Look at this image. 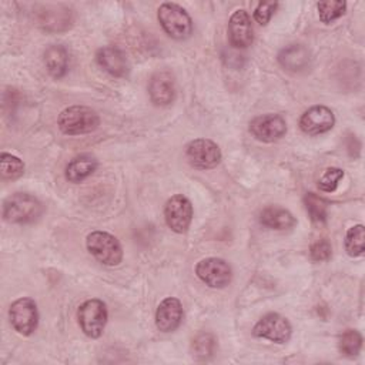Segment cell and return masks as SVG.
<instances>
[{
	"instance_id": "1",
	"label": "cell",
	"mask_w": 365,
	"mask_h": 365,
	"mask_svg": "<svg viewBox=\"0 0 365 365\" xmlns=\"http://www.w3.org/2000/svg\"><path fill=\"white\" fill-rule=\"evenodd\" d=\"M57 125L66 135H81L97 130L100 125V117L91 107L70 106L58 114Z\"/></svg>"
},
{
	"instance_id": "2",
	"label": "cell",
	"mask_w": 365,
	"mask_h": 365,
	"mask_svg": "<svg viewBox=\"0 0 365 365\" xmlns=\"http://www.w3.org/2000/svg\"><path fill=\"white\" fill-rule=\"evenodd\" d=\"M43 214V204L31 194L14 192L3 201V218L10 224L33 222Z\"/></svg>"
},
{
	"instance_id": "3",
	"label": "cell",
	"mask_w": 365,
	"mask_h": 365,
	"mask_svg": "<svg viewBox=\"0 0 365 365\" xmlns=\"http://www.w3.org/2000/svg\"><path fill=\"white\" fill-rule=\"evenodd\" d=\"M163 30L175 40H185L192 34V20L190 14L175 3H163L157 10Z\"/></svg>"
},
{
	"instance_id": "4",
	"label": "cell",
	"mask_w": 365,
	"mask_h": 365,
	"mask_svg": "<svg viewBox=\"0 0 365 365\" xmlns=\"http://www.w3.org/2000/svg\"><path fill=\"white\" fill-rule=\"evenodd\" d=\"M86 245L88 252L101 264L114 267L123 259V248L120 241L106 231H91L87 235Z\"/></svg>"
},
{
	"instance_id": "5",
	"label": "cell",
	"mask_w": 365,
	"mask_h": 365,
	"mask_svg": "<svg viewBox=\"0 0 365 365\" xmlns=\"http://www.w3.org/2000/svg\"><path fill=\"white\" fill-rule=\"evenodd\" d=\"M77 318L81 331L88 338H100L108 318L107 307L101 299H87L78 307Z\"/></svg>"
},
{
	"instance_id": "6",
	"label": "cell",
	"mask_w": 365,
	"mask_h": 365,
	"mask_svg": "<svg viewBox=\"0 0 365 365\" xmlns=\"http://www.w3.org/2000/svg\"><path fill=\"white\" fill-rule=\"evenodd\" d=\"M185 157L191 167L198 170H210L220 164L221 150L212 140L195 138L187 144Z\"/></svg>"
},
{
	"instance_id": "7",
	"label": "cell",
	"mask_w": 365,
	"mask_h": 365,
	"mask_svg": "<svg viewBox=\"0 0 365 365\" xmlns=\"http://www.w3.org/2000/svg\"><path fill=\"white\" fill-rule=\"evenodd\" d=\"M10 324L20 335H31L38 325V312L34 299L19 298L9 308Z\"/></svg>"
},
{
	"instance_id": "8",
	"label": "cell",
	"mask_w": 365,
	"mask_h": 365,
	"mask_svg": "<svg viewBox=\"0 0 365 365\" xmlns=\"http://www.w3.org/2000/svg\"><path fill=\"white\" fill-rule=\"evenodd\" d=\"M291 334H292V327L289 321L277 312L265 314L252 328L254 336L268 339L277 344L288 342L291 338Z\"/></svg>"
},
{
	"instance_id": "9",
	"label": "cell",
	"mask_w": 365,
	"mask_h": 365,
	"mask_svg": "<svg viewBox=\"0 0 365 365\" xmlns=\"http://www.w3.org/2000/svg\"><path fill=\"white\" fill-rule=\"evenodd\" d=\"M197 277L211 288H225L232 278V271L230 264L217 257H210L201 259L195 265Z\"/></svg>"
},
{
	"instance_id": "10",
	"label": "cell",
	"mask_w": 365,
	"mask_h": 365,
	"mask_svg": "<svg viewBox=\"0 0 365 365\" xmlns=\"http://www.w3.org/2000/svg\"><path fill=\"white\" fill-rule=\"evenodd\" d=\"M192 205L191 201L181 195H173L171 198L167 200L165 207H164V217L168 228L177 234H184L192 221Z\"/></svg>"
},
{
	"instance_id": "11",
	"label": "cell",
	"mask_w": 365,
	"mask_h": 365,
	"mask_svg": "<svg viewBox=\"0 0 365 365\" xmlns=\"http://www.w3.org/2000/svg\"><path fill=\"white\" fill-rule=\"evenodd\" d=\"M250 133L262 143H274L287 133V123L281 114L258 115L250 123Z\"/></svg>"
},
{
	"instance_id": "12",
	"label": "cell",
	"mask_w": 365,
	"mask_h": 365,
	"mask_svg": "<svg viewBox=\"0 0 365 365\" xmlns=\"http://www.w3.org/2000/svg\"><path fill=\"white\" fill-rule=\"evenodd\" d=\"M228 38L232 47L247 48L254 41V29L248 11L244 9L235 10L228 21Z\"/></svg>"
},
{
	"instance_id": "13",
	"label": "cell",
	"mask_w": 365,
	"mask_h": 365,
	"mask_svg": "<svg viewBox=\"0 0 365 365\" xmlns=\"http://www.w3.org/2000/svg\"><path fill=\"white\" fill-rule=\"evenodd\" d=\"M334 113L325 106H314L308 108L299 118V128L309 135L327 133L334 127Z\"/></svg>"
},
{
	"instance_id": "14",
	"label": "cell",
	"mask_w": 365,
	"mask_h": 365,
	"mask_svg": "<svg viewBox=\"0 0 365 365\" xmlns=\"http://www.w3.org/2000/svg\"><path fill=\"white\" fill-rule=\"evenodd\" d=\"M148 94L155 106H168L175 97V83L170 71H157L151 76L148 83Z\"/></svg>"
},
{
	"instance_id": "15",
	"label": "cell",
	"mask_w": 365,
	"mask_h": 365,
	"mask_svg": "<svg viewBox=\"0 0 365 365\" xmlns=\"http://www.w3.org/2000/svg\"><path fill=\"white\" fill-rule=\"evenodd\" d=\"M184 311L177 298L168 297L160 302L155 311V327L161 332H173L182 322Z\"/></svg>"
},
{
	"instance_id": "16",
	"label": "cell",
	"mask_w": 365,
	"mask_h": 365,
	"mask_svg": "<svg viewBox=\"0 0 365 365\" xmlns=\"http://www.w3.org/2000/svg\"><path fill=\"white\" fill-rule=\"evenodd\" d=\"M96 60L104 71H107L114 77H125L128 74L130 66H128L127 56L118 47H114V46L101 47L96 54Z\"/></svg>"
},
{
	"instance_id": "17",
	"label": "cell",
	"mask_w": 365,
	"mask_h": 365,
	"mask_svg": "<svg viewBox=\"0 0 365 365\" xmlns=\"http://www.w3.org/2000/svg\"><path fill=\"white\" fill-rule=\"evenodd\" d=\"M71 21V11L61 6H46L37 13V24L46 31L67 30Z\"/></svg>"
},
{
	"instance_id": "18",
	"label": "cell",
	"mask_w": 365,
	"mask_h": 365,
	"mask_svg": "<svg viewBox=\"0 0 365 365\" xmlns=\"http://www.w3.org/2000/svg\"><path fill=\"white\" fill-rule=\"evenodd\" d=\"M279 64L292 73L305 71L311 64V54L308 48L301 44H289L278 53Z\"/></svg>"
},
{
	"instance_id": "19",
	"label": "cell",
	"mask_w": 365,
	"mask_h": 365,
	"mask_svg": "<svg viewBox=\"0 0 365 365\" xmlns=\"http://www.w3.org/2000/svg\"><path fill=\"white\" fill-rule=\"evenodd\" d=\"M259 221L267 228L277 230V231L291 230L297 224L295 217L288 210H285L279 205L265 207L259 214Z\"/></svg>"
},
{
	"instance_id": "20",
	"label": "cell",
	"mask_w": 365,
	"mask_h": 365,
	"mask_svg": "<svg viewBox=\"0 0 365 365\" xmlns=\"http://www.w3.org/2000/svg\"><path fill=\"white\" fill-rule=\"evenodd\" d=\"M98 167V161L91 154H80L70 160L66 167V178L70 182H81L90 177Z\"/></svg>"
},
{
	"instance_id": "21",
	"label": "cell",
	"mask_w": 365,
	"mask_h": 365,
	"mask_svg": "<svg viewBox=\"0 0 365 365\" xmlns=\"http://www.w3.org/2000/svg\"><path fill=\"white\" fill-rule=\"evenodd\" d=\"M44 64L54 78H61L68 68V53L60 44L48 46L44 51Z\"/></svg>"
},
{
	"instance_id": "22",
	"label": "cell",
	"mask_w": 365,
	"mask_h": 365,
	"mask_svg": "<svg viewBox=\"0 0 365 365\" xmlns=\"http://www.w3.org/2000/svg\"><path fill=\"white\" fill-rule=\"evenodd\" d=\"M305 210L314 222H325L328 217V202L315 192H307L304 197Z\"/></svg>"
},
{
	"instance_id": "23",
	"label": "cell",
	"mask_w": 365,
	"mask_h": 365,
	"mask_svg": "<svg viewBox=\"0 0 365 365\" xmlns=\"http://www.w3.org/2000/svg\"><path fill=\"white\" fill-rule=\"evenodd\" d=\"M345 250L351 257H359L365 251V230L362 224L354 225L346 231Z\"/></svg>"
},
{
	"instance_id": "24",
	"label": "cell",
	"mask_w": 365,
	"mask_h": 365,
	"mask_svg": "<svg viewBox=\"0 0 365 365\" xmlns=\"http://www.w3.org/2000/svg\"><path fill=\"white\" fill-rule=\"evenodd\" d=\"M339 352L348 358H354L359 354L362 346V335L356 329H346L339 335L338 341Z\"/></svg>"
},
{
	"instance_id": "25",
	"label": "cell",
	"mask_w": 365,
	"mask_h": 365,
	"mask_svg": "<svg viewBox=\"0 0 365 365\" xmlns=\"http://www.w3.org/2000/svg\"><path fill=\"white\" fill-rule=\"evenodd\" d=\"M0 171L1 177L6 180H16L23 175L24 173V163L9 153H1L0 154Z\"/></svg>"
},
{
	"instance_id": "26",
	"label": "cell",
	"mask_w": 365,
	"mask_h": 365,
	"mask_svg": "<svg viewBox=\"0 0 365 365\" xmlns=\"http://www.w3.org/2000/svg\"><path fill=\"white\" fill-rule=\"evenodd\" d=\"M319 20L325 24L334 23L336 19L345 14L346 3L345 1H319L317 4Z\"/></svg>"
},
{
	"instance_id": "27",
	"label": "cell",
	"mask_w": 365,
	"mask_h": 365,
	"mask_svg": "<svg viewBox=\"0 0 365 365\" xmlns=\"http://www.w3.org/2000/svg\"><path fill=\"white\" fill-rule=\"evenodd\" d=\"M215 338L210 332H200L194 339H192V354L198 359H208L212 356L215 351Z\"/></svg>"
},
{
	"instance_id": "28",
	"label": "cell",
	"mask_w": 365,
	"mask_h": 365,
	"mask_svg": "<svg viewBox=\"0 0 365 365\" xmlns=\"http://www.w3.org/2000/svg\"><path fill=\"white\" fill-rule=\"evenodd\" d=\"M344 177V171L336 167H329L324 171L322 177L318 180V188L324 192H332L338 187L339 180Z\"/></svg>"
},
{
	"instance_id": "29",
	"label": "cell",
	"mask_w": 365,
	"mask_h": 365,
	"mask_svg": "<svg viewBox=\"0 0 365 365\" xmlns=\"http://www.w3.org/2000/svg\"><path fill=\"white\" fill-rule=\"evenodd\" d=\"M277 7H278L277 1H259L254 10V20L261 26H267L272 14L275 13Z\"/></svg>"
},
{
	"instance_id": "30",
	"label": "cell",
	"mask_w": 365,
	"mask_h": 365,
	"mask_svg": "<svg viewBox=\"0 0 365 365\" xmlns=\"http://www.w3.org/2000/svg\"><path fill=\"white\" fill-rule=\"evenodd\" d=\"M309 254L314 261H327L332 254V247L328 240H318L311 245Z\"/></svg>"
}]
</instances>
